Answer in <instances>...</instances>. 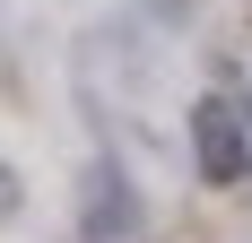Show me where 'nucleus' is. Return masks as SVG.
Instances as JSON below:
<instances>
[{
    "instance_id": "obj_3",
    "label": "nucleus",
    "mask_w": 252,
    "mask_h": 243,
    "mask_svg": "<svg viewBox=\"0 0 252 243\" xmlns=\"http://www.w3.org/2000/svg\"><path fill=\"white\" fill-rule=\"evenodd\" d=\"M235 87H244V122H252V26H244V44H235Z\"/></svg>"
},
{
    "instance_id": "obj_4",
    "label": "nucleus",
    "mask_w": 252,
    "mask_h": 243,
    "mask_svg": "<svg viewBox=\"0 0 252 243\" xmlns=\"http://www.w3.org/2000/svg\"><path fill=\"white\" fill-rule=\"evenodd\" d=\"M0 217H18V174L0 165Z\"/></svg>"
},
{
    "instance_id": "obj_1",
    "label": "nucleus",
    "mask_w": 252,
    "mask_h": 243,
    "mask_svg": "<svg viewBox=\"0 0 252 243\" xmlns=\"http://www.w3.org/2000/svg\"><path fill=\"white\" fill-rule=\"evenodd\" d=\"M191 156H200V182H209V191L252 182V122H244L235 96H200V104H191Z\"/></svg>"
},
{
    "instance_id": "obj_2",
    "label": "nucleus",
    "mask_w": 252,
    "mask_h": 243,
    "mask_svg": "<svg viewBox=\"0 0 252 243\" xmlns=\"http://www.w3.org/2000/svg\"><path fill=\"white\" fill-rule=\"evenodd\" d=\"M78 226H87V243H122L130 226H139V200H130V182H122L113 156L87 174V191H78Z\"/></svg>"
}]
</instances>
